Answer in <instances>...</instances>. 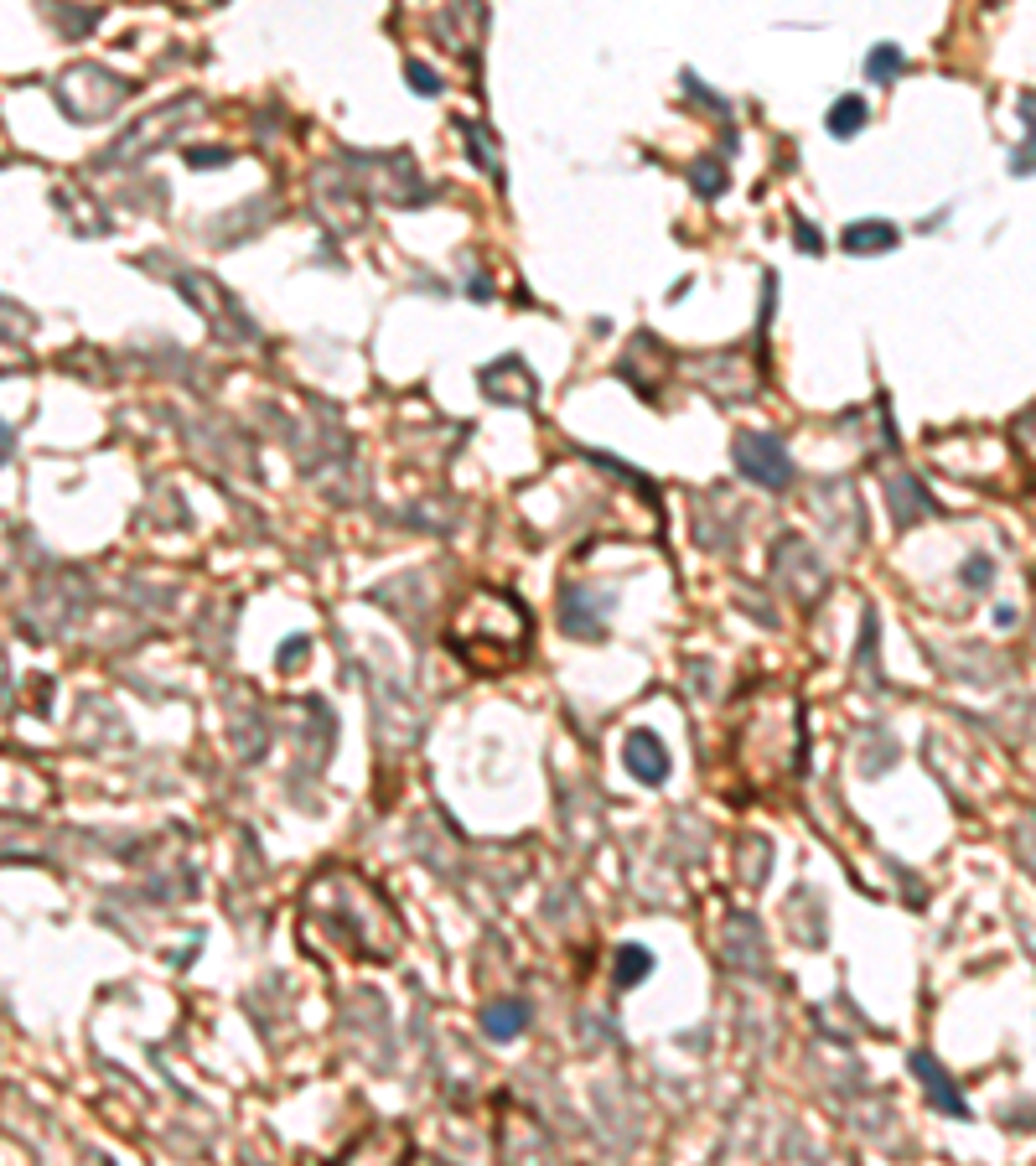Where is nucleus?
I'll use <instances>...</instances> for the list:
<instances>
[{
	"instance_id": "obj_1",
	"label": "nucleus",
	"mask_w": 1036,
	"mask_h": 1166,
	"mask_svg": "<svg viewBox=\"0 0 1036 1166\" xmlns=\"http://www.w3.org/2000/svg\"><path fill=\"white\" fill-rule=\"evenodd\" d=\"M736 467H742L751 483H767V488H788L793 483V462L788 451L767 436H742L736 441Z\"/></svg>"
},
{
	"instance_id": "obj_2",
	"label": "nucleus",
	"mask_w": 1036,
	"mask_h": 1166,
	"mask_svg": "<svg viewBox=\"0 0 1036 1166\" xmlns=\"http://www.w3.org/2000/svg\"><path fill=\"white\" fill-rule=\"evenodd\" d=\"M628 767H633V777H642V783H663V777H669V752L658 747L653 731H633Z\"/></svg>"
},
{
	"instance_id": "obj_3",
	"label": "nucleus",
	"mask_w": 1036,
	"mask_h": 1166,
	"mask_svg": "<svg viewBox=\"0 0 1036 1166\" xmlns=\"http://www.w3.org/2000/svg\"><path fill=\"white\" fill-rule=\"evenodd\" d=\"M912 1073H917V1079H923V1089H928V1100L943 1109V1114H964V1100H959V1094H954V1084H949V1073H943L928 1053H912Z\"/></svg>"
},
{
	"instance_id": "obj_4",
	"label": "nucleus",
	"mask_w": 1036,
	"mask_h": 1166,
	"mask_svg": "<svg viewBox=\"0 0 1036 1166\" xmlns=\"http://www.w3.org/2000/svg\"><path fill=\"white\" fill-rule=\"evenodd\" d=\"M896 228L881 223V218H865V223H850L845 228V249L850 255H881V249H896Z\"/></svg>"
},
{
	"instance_id": "obj_5",
	"label": "nucleus",
	"mask_w": 1036,
	"mask_h": 1166,
	"mask_svg": "<svg viewBox=\"0 0 1036 1166\" xmlns=\"http://www.w3.org/2000/svg\"><path fill=\"white\" fill-rule=\"evenodd\" d=\"M865 125V99H856V94H845V99H835V109H829V135H856Z\"/></svg>"
},
{
	"instance_id": "obj_6",
	"label": "nucleus",
	"mask_w": 1036,
	"mask_h": 1166,
	"mask_svg": "<svg viewBox=\"0 0 1036 1166\" xmlns=\"http://www.w3.org/2000/svg\"><path fill=\"white\" fill-rule=\"evenodd\" d=\"M523 1016H528V1011H523L518 1000H509V1005H493V1011H488V1032H493V1037H514L518 1026H523Z\"/></svg>"
},
{
	"instance_id": "obj_7",
	"label": "nucleus",
	"mask_w": 1036,
	"mask_h": 1166,
	"mask_svg": "<svg viewBox=\"0 0 1036 1166\" xmlns=\"http://www.w3.org/2000/svg\"><path fill=\"white\" fill-rule=\"evenodd\" d=\"M648 970H653L648 949H622V959H617V986H633V980L648 975Z\"/></svg>"
},
{
	"instance_id": "obj_8",
	"label": "nucleus",
	"mask_w": 1036,
	"mask_h": 1166,
	"mask_svg": "<svg viewBox=\"0 0 1036 1166\" xmlns=\"http://www.w3.org/2000/svg\"><path fill=\"white\" fill-rule=\"evenodd\" d=\"M896 67H902V53H896V48H891V42H881V48H876V53H870V58H865V73H870V78H876V83H881V78H891V73H896Z\"/></svg>"
},
{
	"instance_id": "obj_9",
	"label": "nucleus",
	"mask_w": 1036,
	"mask_h": 1166,
	"mask_svg": "<svg viewBox=\"0 0 1036 1166\" xmlns=\"http://www.w3.org/2000/svg\"><path fill=\"white\" fill-rule=\"evenodd\" d=\"M1010 167H1016V172H1036V120H1031V146L1010 156Z\"/></svg>"
},
{
	"instance_id": "obj_10",
	"label": "nucleus",
	"mask_w": 1036,
	"mask_h": 1166,
	"mask_svg": "<svg viewBox=\"0 0 1036 1166\" xmlns=\"http://www.w3.org/2000/svg\"><path fill=\"white\" fill-rule=\"evenodd\" d=\"M798 244L809 249V255H819V244H824V239H819V228H798Z\"/></svg>"
},
{
	"instance_id": "obj_11",
	"label": "nucleus",
	"mask_w": 1036,
	"mask_h": 1166,
	"mask_svg": "<svg viewBox=\"0 0 1036 1166\" xmlns=\"http://www.w3.org/2000/svg\"><path fill=\"white\" fill-rule=\"evenodd\" d=\"M409 78H414V88H420V94H430V88H435V83H430V73H425V67H409Z\"/></svg>"
}]
</instances>
